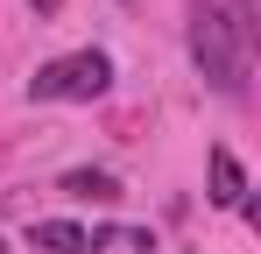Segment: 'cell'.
<instances>
[{
	"label": "cell",
	"mask_w": 261,
	"mask_h": 254,
	"mask_svg": "<svg viewBox=\"0 0 261 254\" xmlns=\"http://www.w3.org/2000/svg\"><path fill=\"white\" fill-rule=\"evenodd\" d=\"M184 36H191V64H198V78L212 85V92H226V99L247 92V36L233 29V14H226L219 0H191Z\"/></svg>",
	"instance_id": "6da1fadb"
},
{
	"label": "cell",
	"mask_w": 261,
	"mask_h": 254,
	"mask_svg": "<svg viewBox=\"0 0 261 254\" xmlns=\"http://www.w3.org/2000/svg\"><path fill=\"white\" fill-rule=\"evenodd\" d=\"M106 92H113L106 49H71V57H57L29 78V99H64V106H85V99H106Z\"/></svg>",
	"instance_id": "7a4b0ae2"
},
{
	"label": "cell",
	"mask_w": 261,
	"mask_h": 254,
	"mask_svg": "<svg viewBox=\"0 0 261 254\" xmlns=\"http://www.w3.org/2000/svg\"><path fill=\"white\" fill-rule=\"evenodd\" d=\"M29 247H43V254H92V233L71 226V219H36L29 226Z\"/></svg>",
	"instance_id": "3957f363"
},
{
	"label": "cell",
	"mask_w": 261,
	"mask_h": 254,
	"mask_svg": "<svg viewBox=\"0 0 261 254\" xmlns=\"http://www.w3.org/2000/svg\"><path fill=\"white\" fill-rule=\"evenodd\" d=\"M205 198H212V205H240V198H247V169H240V156H233V148H212V191H205Z\"/></svg>",
	"instance_id": "277c9868"
},
{
	"label": "cell",
	"mask_w": 261,
	"mask_h": 254,
	"mask_svg": "<svg viewBox=\"0 0 261 254\" xmlns=\"http://www.w3.org/2000/svg\"><path fill=\"white\" fill-rule=\"evenodd\" d=\"M57 191L78 198V205H113V198H120V176H106V169H71Z\"/></svg>",
	"instance_id": "5b68a950"
},
{
	"label": "cell",
	"mask_w": 261,
	"mask_h": 254,
	"mask_svg": "<svg viewBox=\"0 0 261 254\" xmlns=\"http://www.w3.org/2000/svg\"><path fill=\"white\" fill-rule=\"evenodd\" d=\"M92 254H155V240L141 226H106V233H92Z\"/></svg>",
	"instance_id": "8992f818"
},
{
	"label": "cell",
	"mask_w": 261,
	"mask_h": 254,
	"mask_svg": "<svg viewBox=\"0 0 261 254\" xmlns=\"http://www.w3.org/2000/svg\"><path fill=\"white\" fill-rule=\"evenodd\" d=\"M226 14H233V29H240V36H247V49H254V29H261V0H233Z\"/></svg>",
	"instance_id": "52a82bcc"
},
{
	"label": "cell",
	"mask_w": 261,
	"mask_h": 254,
	"mask_svg": "<svg viewBox=\"0 0 261 254\" xmlns=\"http://www.w3.org/2000/svg\"><path fill=\"white\" fill-rule=\"evenodd\" d=\"M29 7H36V14H57V7H64V0H29Z\"/></svg>",
	"instance_id": "ba28073f"
}]
</instances>
